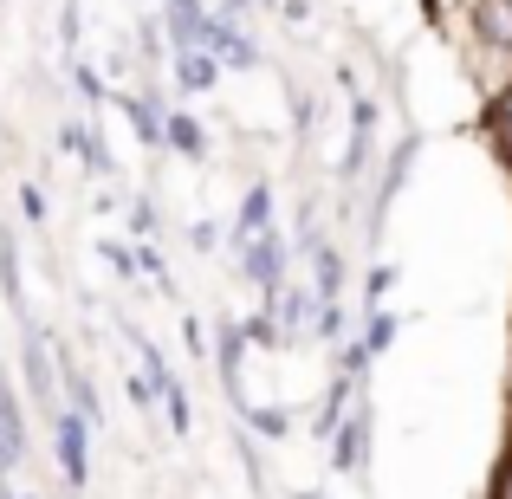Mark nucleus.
I'll use <instances>...</instances> for the list:
<instances>
[{
    "mask_svg": "<svg viewBox=\"0 0 512 499\" xmlns=\"http://www.w3.org/2000/svg\"><path fill=\"white\" fill-rule=\"evenodd\" d=\"M52 448H59L65 487L85 493V480H91V422L78 409H52Z\"/></svg>",
    "mask_w": 512,
    "mask_h": 499,
    "instance_id": "nucleus-1",
    "label": "nucleus"
},
{
    "mask_svg": "<svg viewBox=\"0 0 512 499\" xmlns=\"http://www.w3.org/2000/svg\"><path fill=\"white\" fill-rule=\"evenodd\" d=\"M247 279L266 292V299H279V286H286V247H279L273 227L247 240Z\"/></svg>",
    "mask_w": 512,
    "mask_h": 499,
    "instance_id": "nucleus-2",
    "label": "nucleus"
},
{
    "mask_svg": "<svg viewBox=\"0 0 512 499\" xmlns=\"http://www.w3.org/2000/svg\"><path fill=\"white\" fill-rule=\"evenodd\" d=\"M20 461H26V415H20V402H13V389L0 383V480Z\"/></svg>",
    "mask_w": 512,
    "mask_h": 499,
    "instance_id": "nucleus-3",
    "label": "nucleus"
},
{
    "mask_svg": "<svg viewBox=\"0 0 512 499\" xmlns=\"http://www.w3.org/2000/svg\"><path fill=\"white\" fill-rule=\"evenodd\" d=\"M331 441H338V448H331V467H338V474H357V467H363V441H370V415L357 409Z\"/></svg>",
    "mask_w": 512,
    "mask_h": 499,
    "instance_id": "nucleus-4",
    "label": "nucleus"
},
{
    "mask_svg": "<svg viewBox=\"0 0 512 499\" xmlns=\"http://www.w3.org/2000/svg\"><path fill=\"white\" fill-rule=\"evenodd\" d=\"M26 383H33V396H46L52 409H59V376H52V363H46V331L26 337Z\"/></svg>",
    "mask_w": 512,
    "mask_h": 499,
    "instance_id": "nucleus-5",
    "label": "nucleus"
},
{
    "mask_svg": "<svg viewBox=\"0 0 512 499\" xmlns=\"http://www.w3.org/2000/svg\"><path fill=\"white\" fill-rule=\"evenodd\" d=\"M214 78H221V59H214V52H182V59H175V85L182 91H214Z\"/></svg>",
    "mask_w": 512,
    "mask_h": 499,
    "instance_id": "nucleus-6",
    "label": "nucleus"
},
{
    "mask_svg": "<svg viewBox=\"0 0 512 499\" xmlns=\"http://www.w3.org/2000/svg\"><path fill=\"white\" fill-rule=\"evenodd\" d=\"M474 26L487 46H512V0H480L474 7Z\"/></svg>",
    "mask_w": 512,
    "mask_h": 499,
    "instance_id": "nucleus-7",
    "label": "nucleus"
},
{
    "mask_svg": "<svg viewBox=\"0 0 512 499\" xmlns=\"http://www.w3.org/2000/svg\"><path fill=\"white\" fill-rule=\"evenodd\" d=\"M163 143H169V150H182V156H201V150H208V137H201V124L188 111L163 117Z\"/></svg>",
    "mask_w": 512,
    "mask_h": 499,
    "instance_id": "nucleus-8",
    "label": "nucleus"
},
{
    "mask_svg": "<svg viewBox=\"0 0 512 499\" xmlns=\"http://www.w3.org/2000/svg\"><path fill=\"white\" fill-rule=\"evenodd\" d=\"M266 227H273V188H253V195L240 201V240L266 234Z\"/></svg>",
    "mask_w": 512,
    "mask_h": 499,
    "instance_id": "nucleus-9",
    "label": "nucleus"
},
{
    "mask_svg": "<svg viewBox=\"0 0 512 499\" xmlns=\"http://www.w3.org/2000/svg\"><path fill=\"white\" fill-rule=\"evenodd\" d=\"M312 279H318V299H338V253H331V247H318L312 253Z\"/></svg>",
    "mask_w": 512,
    "mask_h": 499,
    "instance_id": "nucleus-10",
    "label": "nucleus"
},
{
    "mask_svg": "<svg viewBox=\"0 0 512 499\" xmlns=\"http://www.w3.org/2000/svg\"><path fill=\"white\" fill-rule=\"evenodd\" d=\"M0 286H7V299H20V260H13V240H0Z\"/></svg>",
    "mask_w": 512,
    "mask_h": 499,
    "instance_id": "nucleus-11",
    "label": "nucleus"
},
{
    "mask_svg": "<svg viewBox=\"0 0 512 499\" xmlns=\"http://www.w3.org/2000/svg\"><path fill=\"white\" fill-rule=\"evenodd\" d=\"M247 422L260 428V435H273V441H279V435H286V428H292V422H286V415H279V409H247Z\"/></svg>",
    "mask_w": 512,
    "mask_h": 499,
    "instance_id": "nucleus-12",
    "label": "nucleus"
},
{
    "mask_svg": "<svg viewBox=\"0 0 512 499\" xmlns=\"http://www.w3.org/2000/svg\"><path fill=\"white\" fill-rule=\"evenodd\" d=\"M389 337H396V318H383V312H376V318H370V337H363V350L376 357V350H383Z\"/></svg>",
    "mask_w": 512,
    "mask_h": 499,
    "instance_id": "nucleus-13",
    "label": "nucleus"
},
{
    "mask_svg": "<svg viewBox=\"0 0 512 499\" xmlns=\"http://www.w3.org/2000/svg\"><path fill=\"white\" fill-rule=\"evenodd\" d=\"M104 260H111V273H137V253L117 247V240H104Z\"/></svg>",
    "mask_w": 512,
    "mask_h": 499,
    "instance_id": "nucleus-14",
    "label": "nucleus"
},
{
    "mask_svg": "<svg viewBox=\"0 0 512 499\" xmlns=\"http://www.w3.org/2000/svg\"><path fill=\"white\" fill-rule=\"evenodd\" d=\"M493 124H500V130H506V137H512V85L500 91V98H493Z\"/></svg>",
    "mask_w": 512,
    "mask_h": 499,
    "instance_id": "nucleus-15",
    "label": "nucleus"
},
{
    "mask_svg": "<svg viewBox=\"0 0 512 499\" xmlns=\"http://www.w3.org/2000/svg\"><path fill=\"white\" fill-rule=\"evenodd\" d=\"M389 286H396V273H389V266H376V273H370V299H383Z\"/></svg>",
    "mask_w": 512,
    "mask_h": 499,
    "instance_id": "nucleus-16",
    "label": "nucleus"
},
{
    "mask_svg": "<svg viewBox=\"0 0 512 499\" xmlns=\"http://www.w3.org/2000/svg\"><path fill=\"white\" fill-rule=\"evenodd\" d=\"M0 499H33V493H13V487H7V480H0Z\"/></svg>",
    "mask_w": 512,
    "mask_h": 499,
    "instance_id": "nucleus-17",
    "label": "nucleus"
},
{
    "mask_svg": "<svg viewBox=\"0 0 512 499\" xmlns=\"http://www.w3.org/2000/svg\"><path fill=\"white\" fill-rule=\"evenodd\" d=\"M292 499H325V493H292Z\"/></svg>",
    "mask_w": 512,
    "mask_h": 499,
    "instance_id": "nucleus-18",
    "label": "nucleus"
}]
</instances>
